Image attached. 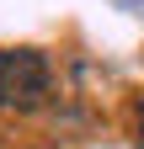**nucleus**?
<instances>
[{
    "label": "nucleus",
    "mask_w": 144,
    "mask_h": 149,
    "mask_svg": "<svg viewBox=\"0 0 144 149\" xmlns=\"http://www.w3.org/2000/svg\"><path fill=\"white\" fill-rule=\"evenodd\" d=\"M53 96V64L43 48H6L0 53V112H38Z\"/></svg>",
    "instance_id": "nucleus-1"
},
{
    "label": "nucleus",
    "mask_w": 144,
    "mask_h": 149,
    "mask_svg": "<svg viewBox=\"0 0 144 149\" xmlns=\"http://www.w3.org/2000/svg\"><path fill=\"white\" fill-rule=\"evenodd\" d=\"M134 117H139V149H144V101H139V112H134Z\"/></svg>",
    "instance_id": "nucleus-2"
}]
</instances>
